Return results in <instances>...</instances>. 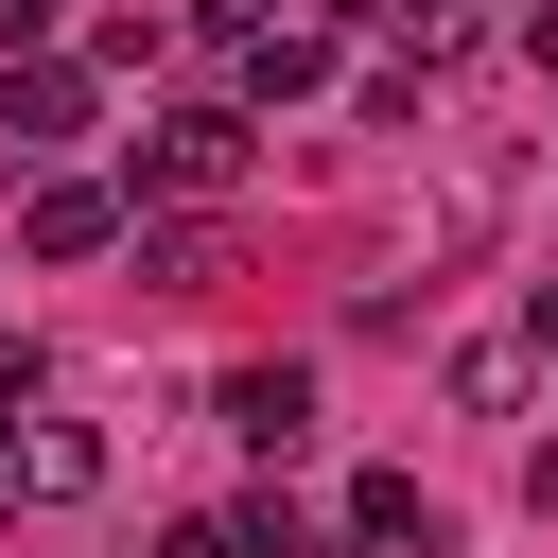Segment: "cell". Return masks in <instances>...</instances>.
I'll return each mask as SVG.
<instances>
[{
	"label": "cell",
	"instance_id": "obj_1",
	"mask_svg": "<svg viewBox=\"0 0 558 558\" xmlns=\"http://www.w3.org/2000/svg\"><path fill=\"white\" fill-rule=\"evenodd\" d=\"M244 105H157L140 140H122V209H209V192H244Z\"/></svg>",
	"mask_w": 558,
	"mask_h": 558
},
{
	"label": "cell",
	"instance_id": "obj_2",
	"mask_svg": "<svg viewBox=\"0 0 558 558\" xmlns=\"http://www.w3.org/2000/svg\"><path fill=\"white\" fill-rule=\"evenodd\" d=\"M87 488H105V436L52 418V401H17L0 418V506H87Z\"/></svg>",
	"mask_w": 558,
	"mask_h": 558
},
{
	"label": "cell",
	"instance_id": "obj_3",
	"mask_svg": "<svg viewBox=\"0 0 558 558\" xmlns=\"http://www.w3.org/2000/svg\"><path fill=\"white\" fill-rule=\"evenodd\" d=\"M122 227H140L122 174H35V192H17V244H35V262H105Z\"/></svg>",
	"mask_w": 558,
	"mask_h": 558
},
{
	"label": "cell",
	"instance_id": "obj_4",
	"mask_svg": "<svg viewBox=\"0 0 558 558\" xmlns=\"http://www.w3.org/2000/svg\"><path fill=\"white\" fill-rule=\"evenodd\" d=\"M227 436H244L262 471H296V436H314V366H227Z\"/></svg>",
	"mask_w": 558,
	"mask_h": 558
},
{
	"label": "cell",
	"instance_id": "obj_5",
	"mask_svg": "<svg viewBox=\"0 0 558 558\" xmlns=\"http://www.w3.org/2000/svg\"><path fill=\"white\" fill-rule=\"evenodd\" d=\"M70 122H87V70H70V52H17V70H0V157H35V140H70Z\"/></svg>",
	"mask_w": 558,
	"mask_h": 558
},
{
	"label": "cell",
	"instance_id": "obj_6",
	"mask_svg": "<svg viewBox=\"0 0 558 558\" xmlns=\"http://www.w3.org/2000/svg\"><path fill=\"white\" fill-rule=\"evenodd\" d=\"M349 558H453L436 506H418V471H366V488H349Z\"/></svg>",
	"mask_w": 558,
	"mask_h": 558
},
{
	"label": "cell",
	"instance_id": "obj_7",
	"mask_svg": "<svg viewBox=\"0 0 558 558\" xmlns=\"http://www.w3.org/2000/svg\"><path fill=\"white\" fill-rule=\"evenodd\" d=\"M523 384H541V331H471V349H453V401H471V418H506Z\"/></svg>",
	"mask_w": 558,
	"mask_h": 558
},
{
	"label": "cell",
	"instance_id": "obj_8",
	"mask_svg": "<svg viewBox=\"0 0 558 558\" xmlns=\"http://www.w3.org/2000/svg\"><path fill=\"white\" fill-rule=\"evenodd\" d=\"M140 279H157V296H192V279H227V227H209V209H174V227H140Z\"/></svg>",
	"mask_w": 558,
	"mask_h": 558
},
{
	"label": "cell",
	"instance_id": "obj_9",
	"mask_svg": "<svg viewBox=\"0 0 558 558\" xmlns=\"http://www.w3.org/2000/svg\"><path fill=\"white\" fill-rule=\"evenodd\" d=\"M296 87H331V35H314V17H296V35H262V52H244V105H296Z\"/></svg>",
	"mask_w": 558,
	"mask_h": 558
},
{
	"label": "cell",
	"instance_id": "obj_10",
	"mask_svg": "<svg viewBox=\"0 0 558 558\" xmlns=\"http://www.w3.org/2000/svg\"><path fill=\"white\" fill-rule=\"evenodd\" d=\"M227 541H244V558H314V506H296V488H244Z\"/></svg>",
	"mask_w": 558,
	"mask_h": 558
},
{
	"label": "cell",
	"instance_id": "obj_11",
	"mask_svg": "<svg viewBox=\"0 0 558 558\" xmlns=\"http://www.w3.org/2000/svg\"><path fill=\"white\" fill-rule=\"evenodd\" d=\"M192 35H209V52L244 70V52H262V35H296V17H279V0H192Z\"/></svg>",
	"mask_w": 558,
	"mask_h": 558
},
{
	"label": "cell",
	"instance_id": "obj_12",
	"mask_svg": "<svg viewBox=\"0 0 558 558\" xmlns=\"http://www.w3.org/2000/svg\"><path fill=\"white\" fill-rule=\"evenodd\" d=\"M157 558H244V541H227V523H174V541H157Z\"/></svg>",
	"mask_w": 558,
	"mask_h": 558
},
{
	"label": "cell",
	"instance_id": "obj_13",
	"mask_svg": "<svg viewBox=\"0 0 558 558\" xmlns=\"http://www.w3.org/2000/svg\"><path fill=\"white\" fill-rule=\"evenodd\" d=\"M314 17H349V35H366V17H384V35H401V0H314Z\"/></svg>",
	"mask_w": 558,
	"mask_h": 558
},
{
	"label": "cell",
	"instance_id": "obj_14",
	"mask_svg": "<svg viewBox=\"0 0 558 558\" xmlns=\"http://www.w3.org/2000/svg\"><path fill=\"white\" fill-rule=\"evenodd\" d=\"M523 52H541V70H558V0H541V17H523Z\"/></svg>",
	"mask_w": 558,
	"mask_h": 558
}]
</instances>
